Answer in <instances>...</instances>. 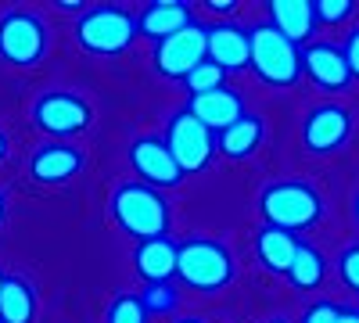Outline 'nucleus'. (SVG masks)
Here are the masks:
<instances>
[{"instance_id": "a878e982", "label": "nucleus", "mask_w": 359, "mask_h": 323, "mask_svg": "<svg viewBox=\"0 0 359 323\" xmlns=\"http://www.w3.org/2000/svg\"><path fill=\"white\" fill-rule=\"evenodd\" d=\"M313 11H316V25H320V22H323V25H338V22L352 18L355 4H348V0H316Z\"/></svg>"}, {"instance_id": "f8f14e48", "label": "nucleus", "mask_w": 359, "mask_h": 323, "mask_svg": "<svg viewBox=\"0 0 359 323\" xmlns=\"http://www.w3.org/2000/svg\"><path fill=\"white\" fill-rule=\"evenodd\" d=\"M205 54H208V62L219 65L223 72L245 69L248 65V54H252L248 29L233 25V22H212V25H205Z\"/></svg>"}, {"instance_id": "a211bd4d", "label": "nucleus", "mask_w": 359, "mask_h": 323, "mask_svg": "<svg viewBox=\"0 0 359 323\" xmlns=\"http://www.w3.org/2000/svg\"><path fill=\"white\" fill-rule=\"evenodd\" d=\"M269 25L284 33L291 43H306L316 29L313 0H273L269 4Z\"/></svg>"}, {"instance_id": "5701e85b", "label": "nucleus", "mask_w": 359, "mask_h": 323, "mask_svg": "<svg viewBox=\"0 0 359 323\" xmlns=\"http://www.w3.org/2000/svg\"><path fill=\"white\" fill-rule=\"evenodd\" d=\"M223 76H226V72L205 57L201 65H194V69L184 76V86L191 90V97H201V94H212V90H219V86H223Z\"/></svg>"}, {"instance_id": "c85d7f7f", "label": "nucleus", "mask_w": 359, "mask_h": 323, "mask_svg": "<svg viewBox=\"0 0 359 323\" xmlns=\"http://www.w3.org/2000/svg\"><path fill=\"white\" fill-rule=\"evenodd\" d=\"M341 54H345V65H348L352 79H359V25H355L352 33L345 36V47H341Z\"/></svg>"}, {"instance_id": "412c9836", "label": "nucleus", "mask_w": 359, "mask_h": 323, "mask_svg": "<svg viewBox=\"0 0 359 323\" xmlns=\"http://www.w3.org/2000/svg\"><path fill=\"white\" fill-rule=\"evenodd\" d=\"M36 295L22 277H4L0 284V323H33Z\"/></svg>"}, {"instance_id": "20e7f679", "label": "nucleus", "mask_w": 359, "mask_h": 323, "mask_svg": "<svg viewBox=\"0 0 359 323\" xmlns=\"http://www.w3.org/2000/svg\"><path fill=\"white\" fill-rule=\"evenodd\" d=\"M248 40H252L248 65L262 83H269V86L298 83V76H302V50H298V43H291L284 33H277L269 22L248 29Z\"/></svg>"}, {"instance_id": "2f4dec72", "label": "nucleus", "mask_w": 359, "mask_h": 323, "mask_svg": "<svg viewBox=\"0 0 359 323\" xmlns=\"http://www.w3.org/2000/svg\"><path fill=\"white\" fill-rule=\"evenodd\" d=\"M8 151H11V148H8V133H4V130H0V162H4V158H8Z\"/></svg>"}, {"instance_id": "9d476101", "label": "nucleus", "mask_w": 359, "mask_h": 323, "mask_svg": "<svg viewBox=\"0 0 359 323\" xmlns=\"http://www.w3.org/2000/svg\"><path fill=\"white\" fill-rule=\"evenodd\" d=\"M352 137V111L341 104H316L302 123V144L313 155H331Z\"/></svg>"}, {"instance_id": "c756f323", "label": "nucleus", "mask_w": 359, "mask_h": 323, "mask_svg": "<svg viewBox=\"0 0 359 323\" xmlns=\"http://www.w3.org/2000/svg\"><path fill=\"white\" fill-rule=\"evenodd\" d=\"M233 0H208V11H216V15H233Z\"/></svg>"}, {"instance_id": "393cba45", "label": "nucleus", "mask_w": 359, "mask_h": 323, "mask_svg": "<svg viewBox=\"0 0 359 323\" xmlns=\"http://www.w3.org/2000/svg\"><path fill=\"white\" fill-rule=\"evenodd\" d=\"M140 302H144L147 316H151V312H172L176 302H180V295H176V287L165 280V284H147L144 295H140Z\"/></svg>"}, {"instance_id": "f03ea898", "label": "nucleus", "mask_w": 359, "mask_h": 323, "mask_svg": "<svg viewBox=\"0 0 359 323\" xmlns=\"http://www.w3.org/2000/svg\"><path fill=\"white\" fill-rule=\"evenodd\" d=\"M259 212L266 226L277 230H309L323 216V194L306 180H277L259 194Z\"/></svg>"}, {"instance_id": "0eeeda50", "label": "nucleus", "mask_w": 359, "mask_h": 323, "mask_svg": "<svg viewBox=\"0 0 359 323\" xmlns=\"http://www.w3.org/2000/svg\"><path fill=\"white\" fill-rule=\"evenodd\" d=\"M162 140H165L172 162L180 165V172H198V169H205L208 162H212V155H216V133L205 130L187 108H180L172 119H169Z\"/></svg>"}, {"instance_id": "f3484780", "label": "nucleus", "mask_w": 359, "mask_h": 323, "mask_svg": "<svg viewBox=\"0 0 359 323\" xmlns=\"http://www.w3.org/2000/svg\"><path fill=\"white\" fill-rule=\"evenodd\" d=\"M133 270L144 277V284H165L176 277V245L169 238L137 241L133 248Z\"/></svg>"}, {"instance_id": "6e6552de", "label": "nucleus", "mask_w": 359, "mask_h": 323, "mask_svg": "<svg viewBox=\"0 0 359 323\" xmlns=\"http://www.w3.org/2000/svg\"><path fill=\"white\" fill-rule=\"evenodd\" d=\"M33 123L43 133H50L54 140H65V137H76V133L90 130L94 108L72 90H47L33 104Z\"/></svg>"}, {"instance_id": "473e14b6", "label": "nucleus", "mask_w": 359, "mask_h": 323, "mask_svg": "<svg viewBox=\"0 0 359 323\" xmlns=\"http://www.w3.org/2000/svg\"><path fill=\"white\" fill-rule=\"evenodd\" d=\"M4 216H8V198L0 194V223H4Z\"/></svg>"}, {"instance_id": "bb28decb", "label": "nucleus", "mask_w": 359, "mask_h": 323, "mask_svg": "<svg viewBox=\"0 0 359 323\" xmlns=\"http://www.w3.org/2000/svg\"><path fill=\"white\" fill-rule=\"evenodd\" d=\"M338 273L345 280V287H352L359 295V245H348L341 255H338Z\"/></svg>"}, {"instance_id": "6ab92c4d", "label": "nucleus", "mask_w": 359, "mask_h": 323, "mask_svg": "<svg viewBox=\"0 0 359 323\" xmlns=\"http://www.w3.org/2000/svg\"><path fill=\"white\" fill-rule=\"evenodd\" d=\"M262 137H266L262 119H259V115H252V111H245L233 126H226L223 133H216V151L241 162V158H248V155H255L262 148Z\"/></svg>"}, {"instance_id": "4468645a", "label": "nucleus", "mask_w": 359, "mask_h": 323, "mask_svg": "<svg viewBox=\"0 0 359 323\" xmlns=\"http://www.w3.org/2000/svg\"><path fill=\"white\" fill-rule=\"evenodd\" d=\"M302 72L327 94H338L352 83V72L345 65V54L338 43H309L302 50Z\"/></svg>"}, {"instance_id": "39448f33", "label": "nucleus", "mask_w": 359, "mask_h": 323, "mask_svg": "<svg viewBox=\"0 0 359 323\" xmlns=\"http://www.w3.org/2000/svg\"><path fill=\"white\" fill-rule=\"evenodd\" d=\"M76 40L90 54L115 57V54L130 50V43L137 40V15L126 8H115V4L90 8L76 22Z\"/></svg>"}, {"instance_id": "4be33fe9", "label": "nucleus", "mask_w": 359, "mask_h": 323, "mask_svg": "<svg viewBox=\"0 0 359 323\" xmlns=\"http://www.w3.org/2000/svg\"><path fill=\"white\" fill-rule=\"evenodd\" d=\"M327 273V262H323V252L306 245V241H298V252L291 259V270H287V280L294 287H316Z\"/></svg>"}, {"instance_id": "f704fd0d", "label": "nucleus", "mask_w": 359, "mask_h": 323, "mask_svg": "<svg viewBox=\"0 0 359 323\" xmlns=\"http://www.w3.org/2000/svg\"><path fill=\"white\" fill-rule=\"evenodd\" d=\"M176 323H205L201 316H184V319H176Z\"/></svg>"}, {"instance_id": "f257e3e1", "label": "nucleus", "mask_w": 359, "mask_h": 323, "mask_svg": "<svg viewBox=\"0 0 359 323\" xmlns=\"http://www.w3.org/2000/svg\"><path fill=\"white\" fill-rule=\"evenodd\" d=\"M111 219L118 223V230L130 233L137 241H155V238H165L169 230V205H165V194L147 187L140 180H130L123 187H115L111 194Z\"/></svg>"}, {"instance_id": "e433bc0d", "label": "nucleus", "mask_w": 359, "mask_h": 323, "mask_svg": "<svg viewBox=\"0 0 359 323\" xmlns=\"http://www.w3.org/2000/svg\"><path fill=\"white\" fill-rule=\"evenodd\" d=\"M0 284H4V273H0Z\"/></svg>"}, {"instance_id": "423d86ee", "label": "nucleus", "mask_w": 359, "mask_h": 323, "mask_svg": "<svg viewBox=\"0 0 359 323\" xmlns=\"http://www.w3.org/2000/svg\"><path fill=\"white\" fill-rule=\"evenodd\" d=\"M47 54V25L36 11L11 8L0 15V57L15 69H33Z\"/></svg>"}, {"instance_id": "72a5a7b5", "label": "nucleus", "mask_w": 359, "mask_h": 323, "mask_svg": "<svg viewBox=\"0 0 359 323\" xmlns=\"http://www.w3.org/2000/svg\"><path fill=\"white\" fill-rule=\"evenodd\" d=\"M352 216H355V223H359V191H355V198H352Z\"/></svg>"}, {"instance_id": "b1692460", "label": "nucleus", "mask_w": 359, "mask_h": 323, "mask_svg": "<svg viewBox=\"0 0 359 323\" xmlns=\"http://www.w3.org/2000/svg\"><path fill=\"white\" fill-rule=\"evenodd\" d=\"M104 323H147V309H144L140 295H118L108 305Z\"/></svg>"}, {"instance_id": "cd10ccee", "label": "nucleus", "mask_w": 359, "mask_h": 323, "mask_svg": "<svg viewBox=\"0 0 359 323\" xmlns=\"http://www.w3.org/2000/svg\"><path fill=\"white\" fill-rule=\"evenodd\" d=\"M338 305L334 302H316V305H309L306 312H302V319H298V323H334L338 319Z\"/></svg>"}, {"instance_id": "2eb2a0df", "label": "nucleus", "mask_w": 359, "mask_h": 323, "mask_svg": "<svg viewBox=\"0 0 359 323\" xmlns=\"http://www.w3.org/2000/svg\"><path fill=\"white\" fill-rule=\"evenodd\" d=\"M187 111L194 115L205 130L223 133L226 126H233L245 115V97L237 94V90H230V86H219V90H212V94L191 97L187 101Z\"/></svg>"}, {"instance_id": "c9c22d12", "label": "nucleus", "mask_w": 359, "mask_h": 323, "mask_svg": "<svg viewBox=\"0 0 359 323\" xmlns=\"http://www.w3.org/2000/svg\"><path fill=\"white\" fill-rule=\"evenodd\" d=\"M266 323H287V319H266Z\"/></svg>"}, {"instance_id": "7c9ffc66", "label": "nucleus", "mask_w": 359, "mask_h": 323, "mask_svg": "<svg viewBox=\"0 0 359 323\" xmlns=\"http://www.w3.org/2000/svg\"><path fill=\"white\" fill-rule=\"evenodd\" d=\"M334 323H359V309H341Z\"/></svg>"}, {"instance_id": "ddd939ff", "label": "nucleus", "mask_w": 359, "mask_h": 323, "mask_svg": "<svg viewBox=\"0 0 359 323\" xmlns=\"http://www.w3.org/2000/svg\"><path fill=\"white\" fill-rule=\"evenodd\" d=\"M79 169H83V151L72 148V144H62V140L40 144V148L33 151V158H29V172H33V180L47 184V187L69 184Z\"/></svg>"}, {"instance_id": "dca6fc26", "label": "nucleus", "mask_w": 359, "mask_h": 323, "mask_svg": "<svg viewBox=\"0 0 359 323\" xmlns=\"http://www.w3.org/2000/svg\"><path fill=\"white\" fill-rule=\"evenodd\" d=\"M191 22H194L191 4H184V0H155V4H147L137 15V36L162 43L180 29H187Z\"/></svg>"}, {"instance_id": "1a4fd4ad", "label": "nucleus", "mask_w": 359, "mask_h": 323, "mask_svg": "<svg viewBox=\"0 0 359 323\" xmlns=\"http://www.w3.org/2000/svg\"><path fill=\"white\" fill-rule=\"evenodd\" d=\"M205 25L191 22L187 29H180V33H172L169 40L155 43V54H151V62H155V72L165 76V79H184L194 65L205 62Z\"/></svg>"}, {"instance_id": "9b49d317", "label": "nucleus", "mask_w": 359, "mask_h": 323, "mask_svg": "<svg viewBox=\"0 0 359 323\" xmlns=\"http://www.w3.org/2000/svg\"><path fill=\"white\" fill-rule=\"evenodd\" d=\"M130 165L137 172V180L155 187V191L176 187L180 180H184V172H180V165L172 162L162 137H137L130 144Z\"/></svg>"}, {"instance_id": "aec40b11", "label": "nucleus", "mask_w": 359, "mask_h": 323, "mask_svg": "<svg viewBox=\"0 0 359 323\" xmlns=\"http://www.w3.org/2000/svg\"><path fill=\"white\" fill-rule=\"evenodd\" d=\"M294 252H298V238H294V233H287V230L262 226L255 233V255H259V262H262L269 273H284L287 277Z\"/></svg>"}, {"instance_id": "7ed1b4c3", "label": "nucleus", "mask_w": 359, "mask_h": 323, "mask_svg": "<svg viewBox=\"0 0 359 323\" xmlns=\"http://www.w3.org/2000/svg\"><path fill=\"white\" fill-rule=\"evenodd\" d=\"M176 277L194 291H212L226 287L233 280V255L216 238H191L176 245Z\"/></svg>"}]
</instances>
